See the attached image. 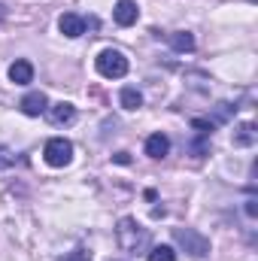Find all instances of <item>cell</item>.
I'll use <instances>...</instances> for the list:
<instances>
[{"label":"cell","mask_w":258,"mask_h":261,"mask_svg":"<svg viewBox=\"0 0 258 261\" xmlns=\"http://www.w3.org/2000/svg\"><path fill=\"white\" fill-rule=\"evenodd\" d=\"M122 107H125V110H140V107H143V94H140L137 88H125V91H122Z\"/></svg>","instance_id":"cell-14"},{"label":"cell","mask_w":258,"mask_h":261,"mask_svg":"<svg viewBox=\"0 0 258 261\" xmlns=\"http://www.w3.org/2000/svg\"><path fill=\"white\" fill-rule=\"evenodd\" d=\"M149 261H176V249L161 243V246H152L149 249Z\"/></svg>","instance_id":"cell-13"},{"label":"cell","mask_w":258,"mask_h":261,"mask_svg":"<svg viewBox=\"0 0 258 261\" xmlns=\"http://www.w3.org/2000/svg\"><path fill=\"white\" fill-rule=\"evenodd\" d=\"M18 110L24 113V116H43L46 110H49V97L43 94V91H28L24 97H21V103H18Z\"/></svg>","instance_id":"cell-5"},{"label":"cell","mask_w":258,"mask_h":261,"mask_svg":"<svg viewBox=\"0 0 258 261\" xmlns=\"http://www.w3.org/2000/svg\"><path fill=\"white\" fill-rule=\"evenodd\" d=\"M116 237H119V246H122L125 252H134V255H137V252L146 246V240H149L146 228H140L137 219H131V216H122V219H119V225H116Z\"/></svg>","instance_id":"cell-1"},{"label":"cell","mask_w":258,"mask_h":261,"mask_svg":"<svg viewBox=\"0 0 258 261\" xmlns=\"http://www.w3.org/2000/svg\"><path fill=\"white\" fill-rule=\"evenodd\" d=\"M192 128H197L200 134H213V122H203V119H192Z\"/></svg>","instance_id":"cell-16"},{"label":"cell","mask_w":258,"mask_h":261,"mask_svg":"<svg viewBox=\"0 0 258 261\" xmlns=\"http://www.w3.org/2000/svg\"><path fill=\"white\" fill-rule=\"evenodd\" d=\"M49 119H52V125H70L73 119H76V107L73 103H55V107H49Z\"/></svg>","instance_id":"cell-9"},{"label":"cell","mask_w":258,"mask_h":261,"mask_svg":"<svg viewBox=\"0 0 258 261\" xmlns=\"http://www.w3.org/2000/svg\"><path fill=\"white\" fill-rule=\"evenodd\" d=\"M173 240L186 246V252H192L194 258H203L210 252V240L203 234H197L192 228H173Z\"/></svg>","instance_id":"cell-4"},{"label":"cell","mask_w":258,"mask_h":261,"mask_svg":"<svg viewBox=\"0 0 258 261\" xmlns=\"http://www.w3.org/2000/svg\"><path fill=\"white\" fill-rule=\"evenodd\" d=\"M116 164H131V155L128 152H116Z\"/></svg>","instance_id":"cell-18"},{"label":"cell","mask_w":258,"mask_h":261,"mask_svg":"<svg viewBox=\"0 0 258 261\" xmlns=\"http://www.w3.org/2000/svg\"><path fill=\"white\" fill-rule=\"evenodd\" d=\"M94 64H97V73L107 76V79H122L128 73V58L119 49H104Z\"/></svg>","instance_id":"cell-2"},{"label":"cell","mask_w":258,"mask_h":261,"mask_svg":"<svg viewBox=\"0 0 258 261\" xmlns=\"http://www.w3.org/2000/svg\"><path fill=\"white\" fill-rule=\"evenodd\" d=\"M113 15H116V24L131 28V24L140 18V9H137V3H134V0H119V3H116V9H113Z\"/></svg>","instance_id":"cell-7"},{"label":"cell","mask_w":258,"mask_h":261,"mask_svg":"<svg viewBox=\"0 0 258 261\" xmlns=\"http://www.w3.org/2000/svg\"><path fill=\"white\" fill-rule=\"evenodd\" d=\"M255 140H258V130H255L252 122H243L240 128L234 130V146H240V149H243V146H252Z\"/></svg>","instance_id":"cell-11"},{"label":"cell","mask_w":258,"mask_h":261,"mask_svg":"<svg viewBox=\"0 0 258 261\" xmlns=\"http://www.w3.org/2000/svg\"><path fill=\"white\" fill-rule=\"evenodd\" d=\"M9 82H15V85H28V82H34V64L31 61H15V64L9 67Z\"/></svg>","instance_id":"cell-8"},{"label":"cell","mask_w":258,"mask_h":261,"mask_svg":"<svg viewBox=\"0 0 258 261\" xmlns=\"http://www.w3.org/2000/svg\"><path fill=\"white\" fill-rule=\"evenodd\" d=\"M12 164H15V152L6 149V146H0V170H6V167H12Z\"/></svg>","instance_id":"cell-15"},{"label":"cell","mask_w":258,"mask_h":261,"mask_svg":"<svg viewBox=\"0 0 258 261\" xmlns=\"http://www.w3.org/2000/svg\"><path fill=\"white\" fill-rule=\"evenodd\" d=\"M246 213H249V216H252V219H255V216H258V206H255V200H252V197H249V200H246Z\"/></svg>","instance_id":"cell-19"},{"label":"cell","mask_w":258,"mask_h":261,"mask_svg":"<svg viewBox=\"0 0 258 261\" xmlns=\"http://www.w3.org/2000/svg\"><path fill=\"white\" fill-rule=\"evenodd\" d=\"M170 152V140L164 137V134H152L149 140H146V155L149 158H164Z\"/></svg>","instance_id":"cell-10"},{"label":"cell","mask_w":258,"mask_h":261,"mask_svg":"<svg viewBox=\"0 0 258 261\" xmlns=\"http://www.w3.org/2000/svg\"><path fill=\"white\" fill-rule=\"evenodd\" d=\"M167 43L173 46V52H192L194 49V37L189 34V31H176V34H170Z\"/></svg>","instance_id":"cell-12"},{"label":"cell","mask_w":258,"mask_h":261,"mask_svg":"<svg viewBox=\"0 0 258 261\" xmlns=\"http://www.w3.org/2000/svg\"><path fill=\"white\" fill-rule=\"evenodd\" d=\"M58 31H61L64 37H70V40H76V37L85 34V18L76 15V12H64V15L58 18Z\"/></svg>","instance_id":"cell-6"},{"label":"cell","mask_w":258,"mask_h":261,"mask_svg":"<svg viewBox=\"0 0 258 261\" xmlns=\"http://www.w3.org/2000/svg\"><path fill=\"white\" fill-rule=\"evenodd\" d=\"M216 116H219V119H228V116H231V103H219Z\"/></svg>","instance_id":"cell-17"},{"label":"cell","mask_w":258,"mask_h":261,"mask_svg":"<svg viewBox=\"0 0 258 261\" xmlns=\"http://www.w3.org/2000/svg\"><path fill=\"white\" fill-rule=\"evenodd\" d=\"M43 155H46V164H49V167H67V164L73 161V143L64 140V137H52V140L46 143Z\"/></svg>","instance_id":"cell-3"}]
</instances>
